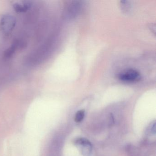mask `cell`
Segmentation results:
<instances>
[{
    "label": "cell",
    "mask_w": 156,
    "mask_h": 156,
    "mask_svg": "<svg viewBox=\"0 0 156 156\" xmlns=\"http://www.w3.org/2000/svg\"><path fill=\"white\" fill-rule=\"evenodd\" d=\"M16 18L11 14H5L0 20V30L3 33L9 34L12 31L16 25Z\"/></svg>",
    "instance_id": "1"
},
{
    "label": "cell",
    "mask_w": 156,
    "mask_h": 156,
    "mask_svg": "<svg viewBox=\"0 0 156 156\" xmlns=\"http://www.w3.org/2000/svg\"><path fill=\"white\" fill-rule=\"evenodd\" d=\"M119 79L123 82L133 83L137 82L140 79V76L136 70L128 69L126 70L119 74Z\"/></svg>",
    "instance_id": "2"
},
{
    "label": "cell",
    "mask_w": 156,
    "mask_h": 156,
    "mask_svg": "<svg viewBox=\"0 0 156 156\" xmlns=\"http://www.w3.org/2000/svg\"><path fill=\"white\" fill-rule=\"evenodd\" d=\"M76 145L80 146L83 154L84 156H89L92 150V145L89 140L86 139L78 138L75 141Z\"/></svg>",
    "instance_id": "3"
},
{
    "label": "cell",
    "mask_w": 156,
    "mask_h": 156,
    "mask_svg": "<svg viewBox=\"0 0 156 156\" xmlns=\"http://www.w3.org/2000/svg\"><path fill=\"white\" fill-rule=\"evenodd\" d=\"M32 6V2L29 1H17L13 4L14 10L18 13H24L27 12Z\"/></svg>",
    "instance_id": "4"
},
{
    "label": "cell",
    "mask_w": 156,
    "mask_h": 156,
    "mask_svg": "<svg viewBox=\"0 0 156 156\" xmlns=\"http://www.w3.org/2000/svg\"><path fill=\"white\" fill-rule=\"evenodd\" d=\"M18 43L17 42H15L14 43L12 44L10 47H9L6 51H5V55L6 58H10L13 56L14 54L15 53V51L18 48Z\"/></svg>",
    "instance_id": "5"
},
{
    "label": "cell",
    "mask_w": 156,
    "mask_h": 156,
    "mask_svg": "<svg viewBox=\"0 0 156 156\" xmlns=\"http://www.w3.org/2000/svg\"><path fill=\"white\" fill-rule=\"evenodd\" d=\"M126 150V153L129 156H137V155L138 151L136 148L131 144L127 145Z\"/></svg>",
    "instance_id": "6"
},
{
    "label": "cell",
    "mask_w": 156,
    "mask_h": 156,
    "mask_svg": "<svg viewBox=\"0 0 156 156\" xmlns=\"http://www.w3.org/2000/svg\"><path fill=\"white\" fill-rule=\"evenodd\" d=\"M85 116V111L84 110L77 111L75 116V121L76 122H80L83 120Z\"/></svg>",
    "instance_id": "7"
}]
</instances>
